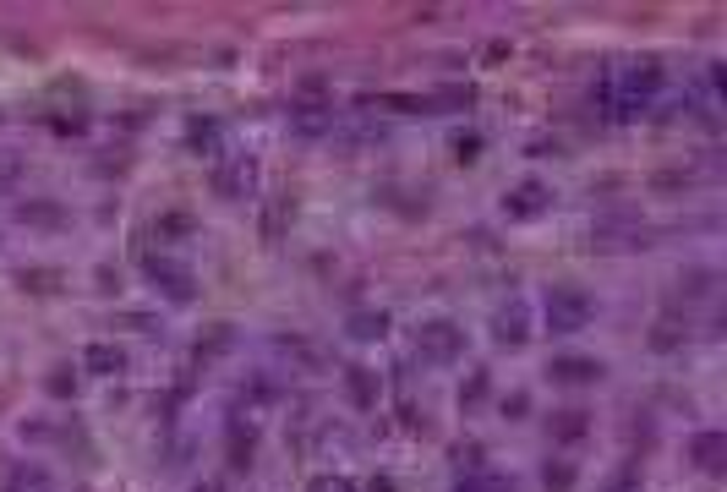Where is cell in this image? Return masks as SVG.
Listing matches in <instances>:
<instances>
[{"mask_svg": "<svg viewBox=\"0 0 727 492\" xmlns=\"http://www.w3.org/2000/svg\"><path fill=\"white\" fill-rule=\"evenodd\" d=\"M547 432H553L558 443H580L585 432H591V410H580V405L553 410V416H547Z\"/></svg>", "mask_w": 727, "mask_h": 492, "instance_id": "7", "label": "cell"}, {"mask_svg": "<svg viewBox=\"0 0 727 492\" xmlns=\"http://www.w3.org/2000/svg\"><path fill=\"white\" fill-rule=\"evenodd\" d=\"M465 328L454 323V318H432V323H421L416 328V350H421V361H432V367H449V361H460L465 356Z\"/></svg>", "mask_w": 727, "mask_h": 492, "instance_id": "1", "label": "cell"}, {"mask_svg": "<svg viewBox=\"0 0 727 492\" xmlns=\"http://www.w3.org/2000/svg\"><path fill=\"white\" fill-rule=\"evenodd\" d=\"M44 383H50V394H55V400L77 394V372H72V367H50V378H44Z\"/></svg>", "mask_w": 727, "mask_h": 492, "instance_id": "20", "label": "cell"}, {"mask_svg": "<svg viewBox=\"0 0 727 492\" xmlns=\"http://www.w3.org/2000/svg\"><path fill=\"white\" fill-rule=\"evenodd\" d=\"M454 492H514V487L503 482L498 471H487V465H482V471H465L460 482H454Z\"/></svg>", "mask_w": 727, "mask_h": 492, "instance_id": "14", "label": "cell"}, {"mask_svg": "<svg viewBox=\"0 0 727 492\" xmlns=\"http://www.w3.org/2000/svg\"><path fill=\"white\" fill-rule=\"evenodd\" d=\"M11 175H17V159H11V154H0V181H11Z\"/></svg>", "mask_w": 727, "mask_h": 492, "instance_id": "25", "label": "cell"}, {"mask_svg": "<svg viewBox=\"0 0 727 492\" xmlns=\"http://www.w3.org/2000/svg\"><path fill=\"white\" fill-rule=\"evenodd\" d=\"M684 339H689V328L678 323V318H662V323L651 328V345H656V350H678Z\"/></svg>", "mask_w": 727, "mask_h": 492, "instance_id": "16", "label": "cell"}, {"mask_svg": "<svg viewBox=\"0 0 727 492\" xmlns=\"http://www.w3.org/2000/svg\"><path fill=\"white\" fill-rule=\"evenodd\" d=\"M345 383H350V405H361V410L378 405V378H372L367 367H350V372H345Z\"/></svg>", "mask_w": 727, "mask_h": 492, "instance_id": "12", "label": "cell"}, {"mask_svg": "<svg viewBox=\"0 0 727 492\" xmlns=\"http://www.w3.org/2000/svg\"><path fill=\"white\" fill-rule=\"evenodd\" d=\"M591 318H596V301L585 296V290H574V285L547 290V328H553V334H580Z\"/></svg>", "mask_w": 727, "mask_h": 492, "instance_id": "2", "label": "cell"}, {"mask_svg": "<svg viewBox=\"0 0 727 492\" xmlns=\"http://www.w3.org/2000/svg\"><path fill=\"white\" fill-rule=\"evenodd\" d=\"M126 350L121 345H88V372H121Z\"/></svg>", "mask_w": 727, "mask_h": 492, "instance_id": "15", "label": "cell"}, {"mask_svg": "<svg viewBox=\"0 0 727 492\" xmlns=\"http://www.w3.org/2000/svg\"><path fill=\"white\" fill-rule=\"evenodd\" d=\"M553 208V192H547L542 181H525V186H514V192H503V214L509 219H536V214H547Z\"/></svg>", "mask_w": 727, "mask_h": 492, "instance_id": "4", "label": "cell"}, {"mask_svg": "<svg viewBox=\"0 0 727 492\" xmlns=\"http://www.w3.org/2000/svg\"><path fill=\"white\" fill-rule=\"evenodd\" d=\"M542 487H547V492H569V487H574V465H569V460H547V465H542Z\"/></svg>", "mask_w": 727, "mask_h": 492, "instance_id": "18", "label": "cell"}, {"mask_svg": "<svg viewBox=\"0 0 727 492\" xmlns=\"http://www.w3.org/2000/svg\"><path fill=\"white\" fill-rule=\"evenodd\" d=\"M476 148H482L476 137H460V143H454V154H460V159H476Z\"/></svg>", "mask_w": 727, "mask_h": 492, "instance_id": "24", "label": "cell"}, {"mask_svg": "<svg viewBox=\"0 0 727 492\" xmlns=\"http://www.w3.org/2000/svg\"><path fill=\"white\" fill-rule=\"evenodd\" d=\"M246 186H252V159H230L214 170V192L219 197H246Z\"/></svg>", "mask_w": 727, "mask_h": 492, "instance_id": "9", "label": "cell"}, {"mask_svg": "<svg viewBox=\"0 0 727 492\" xmlns=\"http://www.w3.org/2000/svg\"><path fill=\"white\" fill-rule=\"evenodd\" d=\"M345 334H350V339H367V345H372V339H383V334H389V312H378V307H367V312H350Z\"/></svg>", "mask_w": 727, "mask_h": 492, "instance_id": "10", "label": "cell"}, {"mask_svg": "<svg viewBox=\"0 0 727 492\" xmlns=\"http://www.w3.org/2000/svg\"><path fill=\"white\" fill-rule=\"evenodd\" d=\"M525 410H531V400H525V394H509V400H503V416H525Z\"/></svg>", "mask_w": 727, "mask_h": 492, "instance_id": "23", "label": "cell"}, {"mask_svg": "<svg viewBox=\"0 0 727 492\" xmlns=\"http://www.w3.org/2000/svg\"><path fill=\"white\" fill-rule=\"evenodd\" d=\"M192 492H225V482H197Z\"/></svg>", "mask_w": 727, "mask_h": 492, "instance_id": "26", "label": "cell"}, {"mask_svg": "<svg viewBox=\"0 0 727 492\" xmlns=\"http://www.w3.org/2000/svg\"><path fill=\"white\" fill-rule=\"evenodd\" d=\"M492 345H503V350L531 345V312H525V301H509V307L492 312Z\"/></svg>", "mask_w": 727, "mask_h": 492, "instance_id": "3", "label": "cell"}, {"mask_svg": "<svg viewBox=\"0 0 727 492\" xmlns=\"http://www.w3.org/2000/svg\"><path fill=\"white\" fill-rule=\"evenodd\" d=\"M487 389H492V372H487V367H476L471 378H465V389H460V405H465V410H476V405L487 400Z\"/></svg>", "mask_w": 727, "mask_h": 492, "instance_id": "17", "label": "cell"}, {"mask_svg": "<svg viewBox=\"0 0 727 492\" xmlns=\"http://www.w3.org/2000/svg\"><path fill=\"white\" fill-rule=\"evenodd\" d=\"M252 454H257L252 427H230V438H225V460H230V471H246V465H252Z\"/></svg>", "mask_w": 727, "mask_h": 492, "instance_id": "11", "label": "cell"}, {"mask_svg": "<svg viewBox=\"0 0 727 492\" xmlns=\"http://www.w3.org/2000/svg\"><path fill=\"white\" fill-rule=\"evenodd\" d=\"M307 492H356V487H350L345 476H318V482H312Z\"/></svg>", "mask_w": 727, "mask_h": 492, "instance_id": "22", "label": "cell"}, {"mask_svg": "<svg viewBox=\"0 0 727 492\" xmlns=\"http://www.w3.org/2000/svg\"><path fill=\"white\" fill-rule=\"evenodd\" d=\"M547 378H553V383H602L607 367H602V361H591V356H553Z\"/></svg>", "mask_w": 727, "mask_h": 492, "instance_id": "6", "label": "cell"}, {"mask_svg": "<svg viewBox=\"0 0 727 492\" xmlns=\"http://www.w3.org/2000/svg\"><path fill=\"white\" fill-rule=\"evenodd\" d=\"M66 208L61 203H22V225H39V230H61L66 225Z\"/></svg>", "mask_w": 727, "mask_h": 492, "instance_id": "13", "label": "cell"}, {"mask_svg": "<svg viewBox=\"0 0 727 492\" xmlns=\"http://www.w3.org/2000/svg\"><path fill=\"white\" fill-rule=\"evenodd\" d=\"M230 339H236V328H230V323L208 328V334L197 339V356H219V350H230Z\"/></svg>", "mask_w": 727, "mask_h": 492, "instance_id": "19", "label": "cell"}, {"mask_svg": "<svg viewBox=\"0 0 727 492\" xmlns=\"http://www.w3.org/2000/svg\"><path fill=\"white\" fill-rule=\"evenodd\" d=\"M214 121H192V132H186V143H192V148H214Z\"/></svg>", "mask_w": 727, "mask_h": 492, "instance_id": "21", "label": "cell"}, {"mask_svg": "<svg viewBox=\"0 0 727 492\" xmlns=\"http://www.w3.org/2000/svg\"><path fill=\"white\" fill-rule=\"evenodd\" d=\"M689 460H695L706 476H722L727 471V432H717V427L695 432V443H689Z\"/></svg>", "mask_w": 727, "mask_h": 492, "instance_id": "5", "label": "cell"}, {"mask_svg": "<svg viewBox=\"0 0 727 492\" xmlns=\"http://www.w3.org/2000/svg\"><path fill=\"white\" fill-rule=\"evenodd\" d=\"M148 279H154L170 301H192V274H181V268L164 263V257H159V263H148Z\"/></svg>", "mask_w": 727, "mask_h": 492, "instance_id": "8", "label": "cell"}]
</instances>
